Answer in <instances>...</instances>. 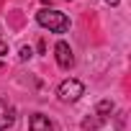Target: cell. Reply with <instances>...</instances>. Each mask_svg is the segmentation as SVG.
Wrapping results in <instances>:
<instances>
[{
  "label": "cell",
  "mask_w": 131,
  "mask_h": 131,
  "mask_svg": "<svg viewBox=\"0 0 131 131\" xmlns=\"http://www.w3.org/2000/svg\"><path fill=\"white\" fill-rule=\"evenodd\" d=\"M105 3H108V5H118V3H121V0H105Z\"/></svg>",
  "instance_id": "obj_9"
},
{
  "label": "cell",
  "mask_w": 131,
  "mask_h": 131,
  "mask_svg": "<svg viewBox=\"0 0 131 131\" xmlns=\"http://www.w3.org/2000/svg\"><path fill=\"white\" fill-rule=\"evenodd\" d=\"M82 95H85V85H82L80 80H75V77L64 80V82L57 88V98H59L62 103H75V100H80Z\"/></svg>",
  "instance_id": "obj_2"
},
{
  "label": "cell",
  "mask_w": 131,
  "mask_h": 131,
  "mask_svg": "<svg viewBox=\"0 0 131 131\" xmlns=\"http://www.w3.org/2000/svg\"><path fill=\"white\" fill-rule=\"evenodd\" d=\"M16 123V108L8 100H0V131H8Z\"/></svg>",
  "instance_id": "obj_4"
},
{
  "label": "cell",
  "mask_w": 131,
  "mask_h": 131,
  "mask_svg": "<svg viewBox=\"0 0 131 131\" xmlns=\"http://www.w3.org/2000/svg\"><path fill=\"white\" fill-rule=\"evenodd\" d=\"M28 131H54V123L44 113H34L28 118Z\"/></svg>",
  "instance_id": "obj_5"
},
{
  "label": "cell",
  "mask_w": 131,
  "mask_h": 131,
  "mask_svg": "<svg viewBox=\"0 0 131 131\" xmlns=\"http://www.w3.org/2000/svg\"><path fill=\"white\" fill-rule=\"evenodd\" d=\"M31 54H34V51H31V46H21V59H23V62H26V59H31Z\"/></svg>",
  "instance_id": "obj_7"
},
{
  "label": "cell",
  "mask_w": 131,
  "mask_h": 131,
  "mask_svg": "<svg viewBox=\"0 0 131 131\" xmlns=\"http://www.w3.org/2000/svg\"><path fill=\"white\" fill-rule=\"evenodd\" d=\"M54 59H57V64H59L62 70H72V67H75L72 46H70L67 41H57V46H54Z\"/></svg>",
  "instance_id": "obj_3"
},
{
  "label": "cell",
  "mask_w": 131,
  "mask_h": 131,
  "mask_svg": "<svg viewBox=\"0 0 131 131\" xmlns=\"http://www.w3.org/2000/svg\"><path fill=\"white\" fill-rule=\"evenodd\" d=\"M95 111H98V118H103V121H105V118L113 113V103H111V100H100Z\"/></svg>",
  "instance_id": "obj_6"
},
{
  "label": "cell",
  "mask_w": 131,
  "mask_h": 131,
  "mask_svg": "<svg viewBox=\"0 0 131 131\" xmlns=\"http://www.w3.org/2000/svg\"><path fill=\"white\" fill-rule=\"evenodd\" d=\"M36 23L41 28H49L51 34H67L70 31V18L67 13L62 10H54V8H41L36 13Z\"/></svg>",
  "instance_id": "obj_1"
},
{
  "label": "cell",
  "mask_w": 131,
  "mask_h": 131,
  "mask_svg": "<svg viewBox=\"0 0 131 131\" xmlns=\"http://www.w3.org/2000/svg\"><path fill=\"white\" fill-rule=\"evenodd\" d=\"M5 54H8V44L0 39V57H5Z\"/></svg>",
  "instance_id": "obj_8"
}]
</instances>
